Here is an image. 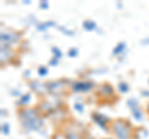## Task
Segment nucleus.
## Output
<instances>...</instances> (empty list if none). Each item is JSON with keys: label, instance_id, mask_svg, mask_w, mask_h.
<instances>
[{"label": "nucleus", "instance_id": "f257e3e1", "mask_svg": "<svg viewBox=\"0 0 149 139\" xmlns=\"http://www.w3.org/2000/svg\"><path fill=\"white\" fill-rule=\"evenodd\" d=\"M20 119L21 123L26 129L30 131H36V129L41 128L42 126V119H41L39 111L34 109V108H24L20 111Z\"/></svg>", "mask_w": 149, "mask_h": 139}, {"label": "nucleus", "instance_id": "f03ea898", "mask_svg": "<svg viewBox=\"0 0 149 139\" xmlns=\"http://www.w3.org/2000/svg\"><path fill=\"white\" fill-rule=\"evenodd\" d=\"M112 131L118 139H130L132 137V126L127 119H116L112 123Z\"/></svg>", "mask_w": 149, "mask_h": 139}, {"label": "nucleus", "instance_id": "7ed1b4c3", "mask_svg": "<svg viewBox=\"0 0 149 139\" xmlns=\"http://www.w3.org/2000/svg\"><path fill=\"white\" fill-rule=\"evenodd\" d=\"M21 39V34L16 31H10V30H5L1 31V46H10L13 44L17 42Z\"/></svg>", "mask_w": 149, "mask_h": 139}, {"label": "nucleus", "instance_id": "20e7f679", "mask_svg": "<svg viewBox=\"0 0 149 139\" xmlns=\"http://www.w3.org/2000/svg\"><path fill=\"white\" fill-rule=\"evenodd\" d=\"M66 83L67 82L65 80H60V81L49 82V83H46V85H47L49 92H51V93H54V95H60L65 91V88H66Z\"/></svg>", "mask_w": 149, "mask_h": 139}, {"label": "nucleus", "instance_id": "39448f33", "mask_svg": "<svg viewBox=\"0 0 149 139\" xmlns=\"http://www.w3.org/2000/svg\"><path fill=\"white\" fill-rule=\"evenodd\" d=\"M93 87V83L90 81H78L72 85V90L74 92H87Z\"/></svg>", "mask_w": 149, "mask_h": 139}, {"label": "nucleus", "instance_id": "423d86ee", "mask_svg": "<svg viewBox=\"0 0 149 139\" xmlns=\"http://www.w3.org/2000/svg\"><path fill=\"white\" fill-rule=\"evenodd\" d=\"M113 95H114V91L109 85H102L98 88V91H97V96H101L103 98H109Z\"/></svg>", "mask_w": 149, "mask_h": 139}, {"label": "nucleus", "instance_id": "0eeeda50", "mask_svg": "<svg viewBox=\"0 0 149 139\" xmlns=\"http://www.w3.org/2000/svg\"><path fill=\"white\" fill-rule=\"evenodd\" d=\"M30 86H31L36 92H39L40 95H45L46 92L49 91V90H47V85H44V83H41V82H31Z\"/></svg>", "mask_w": 149, "mask_h": 139}, {"label": "nucleus", "instance_id": "6e6552de", "mask_svg": "<svg viewBox=\"0 0 149 139\" xmlns=\"http://www.w3.org/2000/svg\"><path fill=\"white\" fill-rule=\"evenodd\" d=\"M92 118L95 119V122L98 123L101 127H106V129H108V128H107V123H108V119H107L106 117H103V115H101V114H98V113H93V114H92Z\"/></svg>", "mask_w": 149, "mask_h": 139}, {"label": "nucleus", "instance_id": "1a4fd4ad", "mask_svg": "<svg viewBox=\"0 0 149 139\" xmlns=\"http://www.w3.org/2000/svg\"><path fill=\"white\" fill-rule=\"evenodd\" d=\"M10 54H11V51L9 50L8 47L1 46V62L9 61V58H10Z\"/></svg>", "mask_w": 149, "mask_h": 139}, {"label": "nucleus", "instance_id": "9d476101", "mask_svg": "<svg viewBox=\"0 0 149 139\" xmlns=\"http://www.w3.org/2000/svg\"><path fill=\"white\" fill-rule=\"evenodd\" d=\"M65 136H66V139H82L80 137V134H77L73 129H66Z\"/></svg>", "mask_w": 149, "mask_h": 139}, {"label": "nucleus", "instance_id": "9b49d317", "mask_svg": "<svg viewBox=\"0 0 149 139\" xmlns=\"http://www.w3.org/2000/svg\"><path fill=\"white\" fill-rule=\"evenodd\" d=\"M83 27H86L87 30H92V29H95V24L91 21H85L83 22Z\"/></svg>", "mask_w": 149, "mask_h": 139}, {"label": "nucleus", "instance_id": "f8f14e48", "mask_svg": "<svg viewBox=\"0 0 149 139\" xmlns=\"http://www.w3.org/2000/svg\"><path fill=\"white\" fill-rule=\"evenodd\" d=\"M29 99H30V95H26V96H24L21 98V101L19 102L20 104H24V103H26V102H29Z\"/></svg>", "mask_w": 149, "mask_h": 139}, {"label": "nucleus", "instance_id": "ddd939ff", "mask_svg": "<svg viewBox=\"0 0 149 139\" xmlns=\"http://www.w3.org/2000/svg\"><path fill=\"white\" fill-rule=\"evenodd\" d=\"M124 46H125L124 44H119V45L117 46V47L114 49V54H119V52H120V50L124 49Z\"/></svg>", "mask_w": 149, "mask_h": 139}, {"label": "nucleus", "instance_id": "4468645a", "mask_svg": "<svg viewBox=\"0 0 149 139\" xmlns=\"http://www.w3.org/2000/svg\"><path fill=\"white\" fill-rule=\"evenodd\" d=\"M119 88L122 90V92H127V90H128V86L125 85V83H119Z\"/></svg>", "mask_w": 149, "mask_h": 139}, {"label": "nucleus", "instance_id": "2eb2a0df", "mask_svg": "<svg viewBox=\"0 0 149 139\" xmlns=\"http://www.w3.org/2000/svg\"><path fill=\"white\" fill-rule=\"evenodd\" d=\"M133 115H136L137 118H141V112L138 108H133Z\"/></svg>", "mask_w": 149, "mask_h": 139}, {"label": "nucleus", "instance_id": "dca6fc26", "mask_svg": "<svg viewBox=\"0 0 149 139\" xmlns=\"http://www.w3.org/2000/svg\"><path fill=\"white\" fill-rule=\"evenodd\" d=\"M39 73H40L41 76H42V75H46V73H47V68H44V67H41V68H40V72H39Z\"/></svg>", "mask_w": 149, "mask_h": 139}, {"label": "nucleus", "instance_id": "f3484780", "mask_svg": "<svg viewBox=\"0 0 149 139\" xmlns=\"http://www.w3.org/2000/svg\"><path fill=\"white\" fill-rule=\"evenodd\" d=\"M3 133H5V134H8V126H3Z\"/></svg>", "mask_w": 149, "mask_h": 139}, {"label": "nucleus", "instance_id": "a211bd4d", "mask_svg": "<svg viewBox=\"0 0 149 139\" xmlns=\"http://www.w3.org/2000/svg\"><path fill=\"white\" fill-rule=\"evenodd\" d=\"M86 139H92V138H91V137H87V138H86Z\"/></svg>", "mask_w": 149, "mask_h": 139}, {"label": "nucleus", "instance_id": "6ab92c4d", "mask_svg": "<svg viewBox=\"0 0 149 139\" xmlns=\"http://www.w3.org/2000/svg\"><path fill=\"white\" fill-rule=\"evenodd\" d=\"M148 113H149V104H148Z\"/></svg>", "mask_w": 149, "mask_h": 139}]
</instances>
